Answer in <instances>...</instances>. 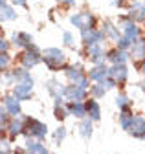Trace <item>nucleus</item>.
Masks as SVG:
<instances>
[{
	"label": "nucleus",
	"mask_w": 145,
	"mask_h": 154,
	"mask_svg": "<svg viewBox=\"0 0 145 154\" xmlns=\"http://www.w3.org/2000/svg\"><path fill=\"white\" fill-rule=\"evenodd\" d=\"M66 61L68 57L61 48H46L42 51V63L46 64V68L50 72H61L66 68Z\"/></svg>",
	"instance_id": "1"
},
{
	"label": "nucleus",
	"mask_w": 145,
	"mask_h": 154,
	"mask_svg": "<svg viewBox=\"0 0 145 154\" xmlns=\"http://www.w3.org/2000/svg\"><path fill=\"white\" fill-rule=\"evenodd\" d=\"M33 88H35V81H33L31 73L28 72L20 81H17V83L11 86V94L17 95L20 101H29V99L33 97Z\"/></svg>",
	"instance_id": "2"
},
{
	"label": "nucleus",
	"mask_w": 145,
	"mask_h": 154,
	"mask_svg": "<svg viewBox=\"0 0 145 154\" xmlns=\"http://www.w3.org/2000/svg\"><path fill=\"white\" fill-rule=\"evenodd\" d=\"M22 136L44 141L46 136H48V125L42 123V121H39V119H35V118H26V125H24Z\"/></svg>",
	"instance_id": "3"
},
{
	"label": "nucleus",
	"mask_w": 145,
	"mask_h": 154,
	"mask_svg": "<svg viewBox=\"0 0 145 154\" xmlns=\"http://www.w3.org/2000/svg\"><path fill=\"white\" fill-rule=\"evenodd\" d=\"M64 75H66V79H68L70 83H74V85H77V86L88 90L90 79H88V75H86V72H85V68H83L81 64H66Z\"/></svg>",
	"instance_id": "4"
},
{
	"label": "nucleus",
	"mask_w": 145,
	"mask_h": 154,
	"mask_svg": "<svg viewBox=\"0 0 145 154\" xmlns=\"http://www.w3.org/2000/svg\"><path fill=\"white\" fill-rule=\"evenodd\" d=\"M19 61H20V66H24L26 70H31L42 63V51L37 48V44H31L29 48L22 50V53L19 55Z\"/></svg>",
	"instance_id": "5"
},
{
	"label": "nucleus",
	"mask_w": 145,
	"mask_h": 154,
	"mask_svg": "<svg viewBox=\"0 0 145 154\" xmlns=\"http://www.w3.org/2000/svg\"><path fill=\"white\" fill-rule=\"evenodd\" d=\"M70 24L81 31V29H88V28H96L97 20H96V17L92 13L79 11V13H74V15L70 17Z\"/></svg>",
	"instance_id": "6"
},
{
	"label": "nucleus",
	"mask_w": 145,
	"mask_h": 154,
	"mask_svg": "<svg viewBox=\"0 0 145 154\" xmlns=\"http://www.w3.org/2000/svg\"><path fill=\"white\" fill-rule=\"evenodd\" d=\"M24 125H26V118H24L22 114H19V116H11L9 121H8V125H6V134H8L9 141H15L19 136H22Z\"/></svg>",
	"instance_id": "7"
},
{
	"label": "nucleus",
	"mask_w": 145,
	"mask_h": 154,
	"mask_svg": "<svg viewBox=\"0 0 145 154\" xmlns=\"http://www.w3.org/2000/svg\"><path fill=\"white\" fill-rule=\"evenodd\" d=\"M85 57H86V59L92 63V64L105 63V61H106V50H105L103 42H97V44H90V46H86Z\"/></svg>",
	"instance_id": "8"
},
{
	"label": "nucleus",
	"mask_w": 145,
	"mask_h": 154,
	"mask_svg": "<svg viewBox=\"0 0 145 154\" xmlns=\"http://www.w3.org/2000/svg\"><path fill=\"white\" fill-rule=\"evenodd\" d=\"M106 38L103 35V31L99 28H88V29H81V42L85 46L90 44H97V42H105Z\"/></svg>",
	"instance_id": "9"
},
{
	"label": "nucleus",
	"mask_w": 145,
	"mask_h": 154,
	"mask_svg": "<svg viewBox=\"0 0 145 154\" xmlns=\"http://www.w3.org/2000/svg\"><path fill=\"white\" fill-rule=\"evenodd\" d=\"M88 97V90L81 88L74 83H70L64 86V99L66 101H85Z\"/></svg>",
	"instance_id": "10"
},
{
	"label": "nucleus",
	"mask_w": 145,
	"mask_h": 154,
	"mask_svg": "<svg viewBox=\"0 0 145 154\" xmlns=\"http://www.w3.org/2000/svg\"><path fill=\"white\" fill-rule=\"evenodd\" d=\"M11 46H15V48H20V50H26V48H29L31 44H35V41H33V35L31 33H26V31H15L13 35H11Z\"/></svg>",
	"instance_id": "11"
},
{
	"label": "nucleus",
	"mask_w": 145,
	"mask_h": 154,
	"mask_svg": "<svg viewBox=\"0 0 145 154\" xmlns=\"http://www.w3.org/2000/svg\"><path fill=\"white\" fill-rule=\"evenodd\" d=\"M2 103H4L6 110L9 112V116H19V114H22V101L17 97V95L6 94L4 97H2Z\"/></svg>",
	"instance_id": "12"
},
{
	"label": "nucleus",
	"mask_w": 145,
	"mask_h": 154,
	"mask_svg": "<svg viewBox=\"0 0 145 154\" xmlns=\"http://www.w3.org/2000/svg\"><path fill=\"white\" fill-rule=\"evenodd\" d=\"M131 59V53L129 50H119L118 46L112 48V50H108L106 51V61L110 63V64H127V61Z\"/></svg>",
	"instance_id": "13"
},
{
	"label": "nucleus",
	"mask_w": 145,
	"mask_h": 154,
	"mask_svg": "<svg viewBox=\"0 0 145 154\" xmlns=\"http://www.w3.org/2000/svg\"><path fill=\"white\" fill-rule=\"evenodd\" d=\"M108 75L114 77L118 86L119 85H125L127 79H129V68H127V64H112V66H108Z\"/></svg>",
	"instance_id": "14"
},
{
	"label": "nucleus",
	"mask_w": 145,
	"mask_h": 154,
	"mask_svg": "<svg viewBox=\"0 0 145 154\" xmlns=\"http://www.w3.org/2000/svg\"><path fill=\"white\" fill-rule=\"evenodd\" d=\"M127 132H129L131 136L141 140V138L145 136V118H141V116H132L131 127L127 128Z\"/></svg>",
	"instance_id": "15"
},
{
	"label": "nucleus",
	"mask_w": 145,
	"mask_h": 154,
	"mask_svg": "<svg viewBox=\"0 0 145 154\" xmlns=\"http://www.w3.org/2000/svg\"><path fill=\"white\" fill-rule=\"evenodd\" d=\"M88 79L92 83H101L105 77L108 75V66L105 63H99V64H94L92 68H90V72H86Z\"/></svg>",
	"instance_id": "16"
},
{
	"label": "nucleus",
	"mask_w": 145,
	"mask_h": 154,
	"mask_svg": "<svg viewBox=\"0 0 145 154\" xmlns=\"http://www.w3.org/2000/svg\"><path fill=\"white\" fill-rule=\"evenodd\" d=\"M85 108H86V116L92 121H99L101 119V106H99V103H97V99H94V97H86L85 99Z\"/></svg>",
	"instance_id": "17"
},
{
	"label": "nucleus",
	"mask_w": 145,
	"mask_h": 154,
	"mask_svg": "<svg viewBox=\"0 0 145 154\" xmlns=\"http://www.w3.org/2000/svg\"><path fill=\"white\" fill-rule=\"evenodd\" d=\"M129 53H131V59L132 61H141L143 59V57H145V38L143 37L136 38V41L131 44Z\"/></svg>",
	"instance_id": "18"
},
{
	"label": "nucleus",
	"mask_w": 145,
	"mask_h": 154,
	"mask_svg": "<svg viewBox=\"0 0 145 154\" xmlns=\"http://www.w3.org/2000/svg\"><path fill=\"white\" fill-rule=\"evenodd\" d=\"M64 105H66L68 116H74V118H77V119H81V118H86L85 101H68V103H64Z\"/></svg>",
	"instance_id": "19"
},
{
	"label": "nucleus",
	"mask_w": 145,
	"mask_h": 154,
	"mask_svg": "<svg viewBox=\"0 0 145 154\" xmlns=\"http://www.w3.org/2000/svg\"><path fill=\"white\" fill-rule=\"evenodd\" d=\"M24 150L26 152H31V154H48V147L41 141V140H35V138H26V143H24Z\"/></svg>",
	"instance_id": "20"
},
{
	"label": "nucleus",
	"mask_w": 145,
	"mask_h": 154,
	"mask_svg": "<svg viewBox=\"0 0 145 154\" xmlns=\"http://www.w3.org/2000/svg\"><path fill=\"white\" fill-rule=\"evenodd\" d=\"M77 130H79V136L83 140H90L92 138V132H94V121L88 118H81L79 119V125H77Z\"/></svg>",
	"instance_id": "21"
},
{
	"label": "nucleus",
	"mask_w": 145,
	"mask_h": 154,
	"mask_svg": "<svg viewBox=\"0 0 145 154\" xmlns=\"http://www.w3.org/2000/svg\"><path fill=\"white\" fill-rule=\"evenodd\" d=\"M101 31H103V35H105V38H110V41H118V37L121 35V29H119V26H116L114 22H110V20H105L103 22V28H101Z\"/></svg>",
	"instance_id": "22"
},
{
	"label": "nucleus",
	"mask_w": 145,
	"mask_h": 154,
	"mask_svg": "<svg viewBox=\"0 0 145 154\" xmlns=\"http://www.w3.org/2000/svg\"><path fill=\"white\" fill-rule=\"evenodd\" d=\"M64 86H66V85H63V83L57 81V79H48V81H46V90H48V94L51 95V97L64 95Z\"/></svg>",
	"instance_id": "23"
},
{
	"label": "nucleus",
	"mask_w": 145,
	"mask_h": 154,
	"mask_svg": "<svg viewBox=\"0 0 145 154\" xmlns=\"http://www.w3.org/2000/svg\"><path fill=\"white\" fill-rule=\"evenodd\" d=\"M17 17H19V15H17L13 6H9V4H2V6H0V22H2V24L15 20Z\"/></svg>",
	"instance_id": "24"
},
{
	"label": "nucleus",
	"mask_w": 145,
	"mask_h": 154,
	"mask_svg": "<svg viewBox=\"0 0 145 154\" xmlns=\"http://www.w3.org/2000/svg\"><path fill=\"white\" fill-rule=\"evenodd\" d=\"M127 18H129V20H134V22H141V20H145V13H143L141 4H134L132 9L129 11V15H127Z\"/></svg>",
	"instance_id": "25"
},
{
	"label": "nucleus",
	"mask_w": 145,
	"mask_h": 154,
	"mask_svg": "<svg viewBox=\"0 0 145 154\" xmlns=\"http://www.w3.org/2000/svg\"><path fill=\"white\" fill-rule=\"evenodd\" d=\"M88 94H90V97H94V99H101V97H105V94H106V90H105V86L101 85V83H94V85H90L88 86Z\"/></svg>",
	"instance_id": "26"
},
{
	"label": "nucleus",
	"mask_w": 145,
	"mask_h": 154,
	"mask_svg": "<svg viewBox=\"0 0 145 154\" xmlns=\"http://www.w3.org/2000/svg\"><path fill=\"white\" fill-rule=\"evenodd\" d=\"M121 114H119V125H121V128L123 130H127L131 127V121H132V112H131V108H125V110H119Z\"/></svg>",
	"instance_id": "27"
},
{
	"label": "nucleus",
	"mask_w": 145,
	"mask_h": 154,
	"mask_svg": "<svg viewBox=\"0 0 145 154\" xmlns=\"http://www.w3.org/2000/svg\"><path fill=\"white\" fill-rule=\"evenodd\" d=\"M116 105H118L119 110H125V108H131L132 101H131V97H129L127 94H119L118 97H116Z\"/></svg>",
	"instance_id": "28"
},
{
	"label": "nucleus",
	"mask_w": 145,
	"mask_h": 154,
	"mask_svg": "<svg viewBox=\"0 0 145 154\" xmlns=\"http://www.w3.org/2000/svg\"><path fill=\"white\" fill-rule=\"evenodd\" d=\"M53 114H55V119L57 121H64L68 118L66 105H53Z\"/></svg>",
	"instance_id": "29"
},
{
	"label": "nucleus",
	"mask_w": 145,
	"mask_h": 154,
	"mask_svg": "<svg viewBox=\"0 0 145 154\" xmlns=\"http://www.w3.org/2000/svg\"><path fill=\"white\" fill-rule=\"evenodd\" d=\"M66 134H68V132H66V127H63V125H61L55 132H53V141H55V145H61V143L64 141Z\"/></svg>",
	"instance_id": "30"
},
{
	"label": "nucleus",
	"mask_w": 145,
	"mask_h": 154,
	"mask_svg": "<svg viewBox=\"0 0 145 154\" xmlns=\"http://www.w3.org/2000/svg\"><path fill=\"white\" fill-rule=\"evenodd\" d=\"M63 44L66 48H76V37L72 31H64L63 33Z\"/></svg>",
	"instance_id": "31"
},
{
	"label": "nucleus",
	"mask_w": 145,
	"mask_h": 154,
	"mask_svg": "<svg viewBox=\"0 0 145 154\" xmlns=\"http://www.w3.org/2000/svg\"><path fill=\"white\" fill-rule=\"evenodd\" d=\"M11 66V57L9 53H0V73Z\"/></svg>",
	"instance_id": "32"
},
{
	"label": "nucleus",
	"mask_w": 145,
	"mask_h": 154,
	"mask_svg": "<svg viewBox=\"0 0 145 154\" xmlns=\"http://www.w3.org/2000/svg\"><path fill=\"white\" fill-rule=\"evenodd\" d=\"M9 112L6 110V106H4V103H0V127H6L8 125V121H9Z\"/></svg>",
	"instance_id": "33"
},
{
	"label": "nucleus",
	"mask_w": 145,
	"mask_h": 154,
	"mask_svg": "<svg viewBox=\"0 0 145 154\" xmlns=\"http://www.w3.org/2000/svg\"><path fill=\"white\" fill-rule=\"evenodd\" d=\"M131 44H132V42H131V41H129V38H127L123 33L118 37V41H116V46H118L119 50H129V48H131Z\"/></svg>",
	"instance_id": "34"
},
{
	"label": "nucleus",
	"mask_w": 145,
	"mask_h": 154,
	"mask_svg": "<svg viewBox=\"0 0 145 154\" xmlns=\"http://www.w3.org/2000/svg\"><path fill=\"white\" fill-rule=\"evenodd\" d=\"M101 85L105 86V90L108 92V90H114L116 86H118V83H116V79H114V77H110V75H106L105 77V79L101 81Z\"/></svg>",
	"instance_id": "35"
},
{
	"label": "nucleus",
	"mask_w": 145,
	"mask_h": 154,
	"mask_svg": "<svg viewBox=\"0 0 145 154\" xmlns=\"http://www.w3.org/2000/svg\"><path fill=\"white\" fill-rule=\"evenodd\" d=\"M9 50H11V42L6 41L4 35H0V53H9Z\"/></svg>",
	"instance_id": "36"
},
{
	"label": "nucleus",
	"mask_w": 145,
	"mask_h": 154,
	"mask_svg": "<svg viewBox=\"0 0 145 154\" xmlns=\"http://www.w3.org/2000/svg\"><path fill=\"white\" fill-rule=\"evenodd\" d=\"M9 145H11L9 138H8V140H6V138H0V152H13V149H11Z\"/></svg>",
	"instance_id": "37"
},
{
	"label": "nucleus",
	"mask_w": 145,
	"mask_h": 154,
	"mask_svg": "<svg viewBox=\"0 0 145 154\" xmlns=\"http://www.w3.org/2000/svg\"><path fill=\"white\" fill-rule=\"evenodd\" d=\"M9 2L17 8H28V0H9Z\"/></svg>",
	"instance_id": "38"
},
{
	"label": "nucleus",
	"mask_w": 145,
	"mask_h": 154,
	"mask_svg": "<svg viewBox=\"0 0 145 154\" xmlns=\"http://www.w3.org/2000/svg\"><path fill=\"white\" fill-rule=\"evenodd\" d=\"M59 4H63V6H68V8H72V6H76V0H57Z\"/></svg>",
	"instance_id": "39"
},
{
	"label": "nucleus",
	"mask_w": 145,
	"mask_h": 154,
	"mask_svg": "<svg viewBox=\"0 0 145 154\" xmlns=\"http://www.w3.org/2000/svg\"><path fill=\"white\" fill-rule=\"evenodd\" d=\"M112 6H116V8H123V6H125V0H112Z\"/></svg>",
	"instance_id": "40"
},
{
	"label": "nucleus",
	"mask_w": 145,
	"mask_h": 154,
	"mask_svg": "<svg viewBox=\"0 0 145 154\" xmlns=\"http://www.w3.org/2000/svg\"><path fill=\"white\" fill-rule=\"evenodd\" d=\"M140 70H141V73L145 75V57H143V59H141V68H140Z\"/></svg>",
	"instance_id": "41"
},
{
	"label": "nucleus",
	"mask_w": 145,
	"mask_h": 154,
	"mask_svg": "<svg viewBox=\"0 0 145 154\" xmlns=\"http://www.w3.org/2000/svg\"><path fill=\"white\" fill-rule=\"evenodd\" d=\"M140 86H141V90H143V94H145V81H143V83H141Z\"/></svg>",
	"instance_id": "42"
},
{
	"label": "nucleus",
	"mask_w": 145,
	"mask_h": 154,
	"mask_svg": "<svg viewBox=\"0 0 145 154\" xmlns=\"http://www.w3.org/2000/svg\"><path fill=\"white\" fill-rule=\"evenodd\" d=\"M2 4H8V0H0V6H2Z\"/></svg>",
	"instance_id": "43"
},
{
	"label": "nucleus",
	"mask_w": 145,
	"mask_h": 154,
	"mask_svg": "<svg viewBox=\"0 0 145 154\" xmlns=\"http://www.w3.org/2000/svg\"><path fill=\"white\" fill-rule=\"evenodd\" d=\"M141 8H143V13H145V0H143V4H141Z\"/></svg>",
	"instance_id": "44"
},
{
	"label": "nucleus",
	"mask_w": 145,
	"mask_h": 154,
	"mask_svg": "<svg viewBox=\"0 0 145 154\" xmlns=\"http://www.w3.org/2000/svg\"><path fill=\"white\" fill-rule=\"evenodd\" d=\"M141 140H143V141H145V136H143V138H141Z\"/></svg>",
	"instance_id": "45"
}]
</instances>
